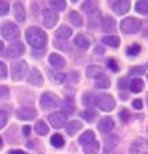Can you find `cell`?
<instances>
[{
	"label": "cell",
	"instance_id": "9f6ffc18",
	"mask_svg": "<svg viewBox=\"0 0 148 154\" xmlns=\"http://www.w3.org/2000/svg\"><path fill=\"white\" fill-rule=\"evenodd\" d=\"M113 152H111L110 153H108V154H118V153H117V152H114V153H113Z\"/></svg>",
	"mask_w": 148,
	"mask_h": 154
},
{
	"label": "cell",
	"instance_id": "11a10c76",
	"mask_svg": "<svg viewBox=\"0 0 148 154\" xmlns=\"http://www.w3.org/2000/svg\"><path fill=\"white\" fill-rule=\"evenodd\" d=\"M2 146H3V140H2V138L0 137V148L2 147Z\"/></svg>",
	"mask_w": 148,
	"mask_h": 154
},
{
	"label": "cell",
	"instance_id": "ee69618b",
	"mask_svg": "<svg viewBox=\"0 0 148 154\" xmlns=\"http://www.w3.org/2000/svg\"><path fill=\"white\" fill-rule=\"evenodd\" d=\"M10 97V88L8 86H0V99H8Z\"/></svg>",
	"mask_w": 148,
	"mask_h": 154
},
{
	"label": "cell",
	"instance_id": "60d3db41",
	"mask_svg": "<svg viewBox=\"0 0 148 154\" xmlns=\"http://www.w3.org/2000/svg\"><path fill=\"white\" fill-rule=\"evenodd\" d=\"M145 72H146V69L144 67H142V66H135V67H133V68H131L129 69L130 75H134V76H136V75H138V76L143 75L145 74Z\"/></svg>",
	"mask_w": 148,
	"mask_h": 154
},
{
	"label": "cell",
	"instance_id": "5b68a950",
	"mask_svg": "<svg viewBox=\"0 0 148 154\" xmlns=\"http://www.w3.org/2000/svg\"><path fill=\"white\" fill-rule=\"evenodd\" d=\"M142 28V22L134 17L124 18L120 23L121 31L125 34H135L138 33Z\"/></svg>",
	"mask_w": 148,
	"mask_h": 154
},
{
	"label": "cell",
	"instance_id": "44dd1931",
	"mask_svg": "<svg viewBox=\"0 0 148 154\" xmlns=\"http://www.w3.org/2000/svg\"><path fill=\"white\" fill-rule=\"evenodd\" d=\"M86 75L89 78L97 79L100 75H104V69L98 65H89L86 69Z\"/></svg>",
	"mask_w": 148,
	"mask_h": 154
},
{
	"label": "cell",
	"instance_id": "603a6c76",
	"mask_svg": "<svg viewBox=\"0 0 148 154\" xmlns=\"http://www.w3.org/2000/svg\"><path fill=\"white\" fill-rule=\"evenodd\" d=\"M101 42L109 47L117 49L120 45V38L117 35H106L101 38Z\"/></svg>",
	"mask_w": 148,
	"mask_h": 154
},
{
	"label": "cell",
	"instance_id": "ab89813d",
	"mask_svg": "<svg viewBox=\"0 0 148 154\" xmlns=\"http://www.w3.org/2000/svg\"><path fill=\"white\" fill-rule=\"evenodd\" d=\"M130 84H131V82H130V79L127 76L120 77V79L118 80V82H117V86L120 89H127L128 88H130Z\"/></svg>",
	"mask_w": 148,
	"mask_h": 154
},
{
	"label": "cell",
	"instance_id": "83f0119b",
	"mask_svg": "<svg viewBox=\"0 0 148 154\" xmlns=\"http://www.w3.org/2000/svg\"><path fill=\"white\" fill-rule=\"evenodd\" d=\"M61 105L63 106V112H65L66 115H71L75 111V101L70 96H68L65 99Z\"/></svg>",
	"mask_w": 148,
	"mask_h": 154
},
{
	"label": "cell",
	"instance_id": "d4e9b609",
	"mask_svg": "<svg viewBox=\"0 0 148 154\" xmlns=\"http://www.w3.org/2000/svg\"><path fill=\"white\" fill-rule=\"evenodd\" d=\"M98 115V112L93 108H89V109H87V110L82 111L80 112V116L84 120H86L88 123H93L95 119H97Z\"/></svg>",
	"mask_w": 148,
	"mask_h": 154
},
{
	"label": "cell",
	"instance_id": "bcb514c9",
	"mask_svg": "<svg viewBox=\"0 0 148 154\" xmlns=\"http://www.w3.org/2000/svg\"><path fill=\"white\" fill-rule=\"evenodd\" d=\"M119 117L123 122H127V119L129 118V112L127 111V108L123 107L120 109V112H119Z\"/></svg>",
	"mask_w": 148,
	"mask_h": 154
},
{
	"label": "cell",
	"instance_id": "9c48e42d",
	"mask_svg": "<svg viewBox=\"0 0 148 154\" xmlns=\"http://www.w3.org/2000/svg\"><path fill=\"white\" fill-rule=\"evenodd\" d=\"M59 21V15L57 11L52 10L43 11V26L46 29H53Z\"/></svg>",
	"mask_w": 148,
	"mask_h": 154
},
{
	"label": "cell",
	"instance_id": "3957f363",
	"mask_svg": "<svg viewBox=\"0 0 148 154\" xmlns=\"http://www.w3.org/2000/svg\"><path fill=\"white\" fill-rule=\"evenodd\" d=\"M62 104L61 99L52 92L43 93L40 98V106L42 110L55 109Z\"/></svg>",
	"mask_w": 148,
	"mask_h": 154
},
{
	"label": "cell",
	"instance_id": "681fc988",
	"mask_svg": "<svg viewBox=\"0 0 148 154\" xmlns=\"http://www.w3.org/2000/svg\"><path fill=\"white\" fill-rule=\"evenodd\" d=\"M70 80L72 82H78L80 80V74L76 72V71H73L70 73Z\"/></svg>",
	"mask_w": 148,
	"mask_h": 154
},
{
	"label": "cell",
	"instance_id": "f907efd6",
	"mask_svg": "<svg viewBox=\"0 0 148 154\" xmlns=\"http://www.w3.org/2000/svg\"><path fill=\"white\" fill-rule=\"evenodd\" d=\"M22 132H23V134L27 137L30 134V132H31V126L29 125H26V126H23V129H22Z\"/></svg>",
	"mask_w": 148,
	"mask_h": 154
},
{
	"label": "cell",
	"instance_id": "7dc6e473",
	"mask_svg": "<svg viewBox=\"0 0 148 154\" xmlns=\"http://www.w3.org/2000/svg\"><path fill=\"white\" fill-rule=\"evenodd\" d=\"M7 67L3 62L0 61V79H5L7 77Z\"/></svg>",
	"mask_w": 148,
	"mask_h": 154
},
{
	"label": "cell",
	"instance_id": "f6af8a7d",
	"mask_svg": "<svg viewBox=\"0 0 148 154\" xmlns=\"http://www.w3.org/2000/svg\"><path fill=\"white\" fill-rule=\"evenodd\" d=\"M7 114L4 110H0V130L3 129L7 123Z\"/></svg>",
	"mask_w": 148,
	"mask_h": 154
},
{
	"label": "cell",
	"instance_id": "4fadbf2b",
	"mask_svg": "<svg viewBox=\"0 0 148 154\" xmlns=\"http://www.w3.org/2000/svg\"><path fill=\"white\" fill-rule=\"evenodd\" d=\"M27 82L32 86H35L36 88H40L44 83V79L39 70L35 68H32V69L30 70V72L29 74Z\"/></svg>",
	"mask_w": 148,
	"mask_h": 154
},
{
	"label": "cell",
	"instance_id": "8fae6325",
	"mask_svg": "<svg viewBox=\"0 0 148 154\" xmlns=\"http://www.w3.org/2000/svg\"><path fill=\"white\" fill-rule=\"evenodd\" d=\"M25 51L24 45L20 42H16L10 44L6 49V56L8 58H17L23 56Z\"/></svg>",
	"mask_w": 148,
	"mask_h": 154
},
{
	"label": "cell",
	"instance_id": "e575fe53",
	"mask_svg": "<svg viewBox=\"0 0 148 154\" xmlns=\"http://www.w3.org/2000/svg\"><path fill=\"white\" fill-rule=\"evenodd\" d=\"M135 11L140 15H148V1L140 0L135 3Z\"/></svg>",
	"mask_w": 148,
	"mask_h": 154
},
{
	"label": "cell",
	"instance_id": "f1b7e54d",
	"mask_svg": "<svg viewBox=\"0 0 148 154\" xmlns=\"http://www.w3.org/2000/svg\"><path fill=\"white\" fill-rule=\"evenodd\" d=\"M95 80L94 86L96 88H109L111 86V80L106 75H102Z\"/></svg>",
	"mask_w": 148,
	"mask_h": 154
},
{
	"label": "cell",
	"instance_id": "277c9868",
	"mask_svg": "<svg viewBox=\"0 0 148 154\" xmlns=\"http://www.w3.org/2000/svg\"><path fill=\"white\" fill-rule=\"evenodd\" d=\"M28 71V63L24 60H17L11 63V75L13 82H19Z\"/></svg>",
	"mask_w": 148,
	"mask_h": 154
},
{
	"label": "cell",
	"instance_id": "f546056e",
	"mask_svg": "<svg viewBox=\"0 0 148 154\" xmlns=\"http://www.w3.org/2000/svg\"><path fill=\"white\" fill-rule=\"evenodd\" d=\"M100 142L98 140H94L93 142L86 145L83 147L84 154H98L100 152Z\"/></svg>",
	"mask_w": 148,
	"mask_h": 154
},
{
	"label": "cell",
	"instance_id": "8d00e7d4",
	"mask_svg": "<svg viewBox=\"0 0 148 154\" xmlns=\"http://www.w3.org/2000/svg\"><path fill=\"white\" fill-rule=\"evenodd\" d=\"M50 143L51 145L56 148H61L64 146V139L63 135L56 133L53 134L50 138Z\"/></svg>",
	"mask_w": 148,
	"mask_h": 154
},
{
	"label": "cell",
	"instance_id": "5bb4252c",
	"mask_svg": "<svg viewBox=\"0 0 148 154\" xmlns=\"http://www.w3.org/2000/svg\"><path fill=\"white\" fill-rule=\"evenodd\" d=\"M114 126H115V124H114L113 119L109 116H105L99 120L97 128L101 133L107 134L114 128Z\"/></svg>",
	"mask_w": 148,
	"mask_h": 154
},
{
	"label": "cell",
	"instance_id": "ffe728a7",
	"mask_svg": "<svg viewBox=\"0 0 148 154\" xmlns=\"http://www.w3.org/2000/svg\"><path fill=\"white\" fill-rule=\"evenodd\" d=\"M83 127V124L80 120H72L66 126V133L69 136H74Z\"/></svg>",
	"mask_w": 148,
	"mask_h": 154
},
{
	"label": "cell",
	"instance_id": "9a60e30c",
	"mask_svg": "<svg viewBox=\"0 0 148 154\" xmlns=\"http://www.w3.org/2000/svg\"><path fill=\"white\" fill-rule=\"evenodd\" d=\"M131 8L130 1H115L112 5V10L117 16H123L127 14Z\"/></svg>",
	"mask_w": 148,
	"mask_h": 154
},
{
	"label": "cell",
	"instance_id": "836d02e7",
	"mask_svg": "<svg viewBox=\"0 0 148 154\" xmlns=\"http://www.w3.org/2000/svg\"><path fill=\"white\" fill-rule=\"evenodd\" d=\"M144 87H145V84H144L143 80L140 78H135L131 82L130 89L134 94H139L144 89Z\"/></svg>",
	"mask_w": 148,
	"mask_h": 154
},
{
	"label": "cell",
	"instance_id": "7402d4cb",
	"mask_svg": "<svg viewBox=\"0 0 148 154\" xmlns=\"http://www.w3.org/2000/svg\"><path fill=\"white\" fill-rule=\"evenodd\" d=\"M72 33H73V31H72V29L70 27H69L67 25H61L56 30L55 35L57 39L63 40V39H67L69 36H71Z\"/></svg>",
	"mask_w": 148,
	"mask_h": 154
},
{
	"label": "cell",
	"instance_id": "484cf974",
	"mask_svg": "<svg viewBox=\"0 0 148 154\" xmlns=\"http://www.w3.org/2000/svg\"><path fill=\"white\" fill-rule=\"evenodd\" d=\"M75 44L82 49H88L90 47V42L88 38L83 34H77L74 39Z\"/></svg>",
	"mask_w": 148,
	"mask_h": 154
},
{
	"label": "cell",
	"instance_id": "7a4b0ae2",
	"mask_svg": "<svg viewBox=\"0 0 148 154\" xmlns=\"http://www.w3.org/2000/svg\"><path fill=\"white\" fill-rule=\"evenodd\" d=\"M0 34L5 40L11 42L19 37L20 30L13 22L5 21L0 25Z\"/></svg>",
	"mask_w": 148,
	"mask_h": 154
},
{
	"label": "cell",
	"instance_id": "ba28073f",
	"mask_svg": "<svg viewBox=\"0 0 148 154\" xmlns=\"http://www.w3.org/2000/svg\"><path fill=\"white\" fill-rule=\"evenodd\" d=\"M48 119L54 129H61L67 121V115L63 111H57L49 114Z\"/></svg>",
	"mask_w": 148,
	"mask_h": 154
},
{
	"label": "cell",
	"instance_id": "30bf717a",
	"mask_svg": "<svg viewBox=\"0 0 148 154\" xmlns=\"http://www.w3.org/2000/svg\"><path fill=\"white\" fill-rule=\"evenodd\" d=\"M120 137L117 134L107 135L103 142V154H108L118 146L120 144Z\"/></svg>",
	"mask_w": 148,
	"mask_h": 154
},
{
	"label": "cell",
	"instance_id": "2e32d148",
	"mask_svg": "<svg viewBox=\"0 0 148 154\" xmlns=\"http://www.w3.org/2000/svg\"><path fill=\"white\" fill-rule=\"evenodd\" d=\"M100 29L105 33H112L116 29V20L111 16H106L101 18Z\"/></svg>",
	"mask_w": 148,
	"mask_h": 154
},
{
	"label": "cell",
	"instance_id": "cb8c5ba5",
	"mask_svg": "<svg viewBox=\"0 0 148 154\" xmlns=\"http://www.w3.org/2000/svg\"><path fill=\"white\" fill-rule=\"evenodd\" d=\"M95 139V134L92 130H87L84 133H82L78 139V142L82 146H86L93 142Z\"/></svg>",
	"mask_w": 148,
	"mask_h": 154
},
{
	"label": "cell",
	"instance_id": "680465c9",
	"mask_svg": "<svg viewBox=\"0 0 148 154\" xmlns=\"http://www.w3.org/2000/svg\"><path fill=\"white\" fill-rule=\"evenodd\" d=\"M146 78H147V81H148V75H147V76H146Z\"/></svg>",
	"mask_w": 148,
	"mask_h": 154
},
{
	"label": "cell",
	"instance_id": "f5cc1de1",
	"mask_svg": "<svg viewBox=\"0 0 148 154\" xmlns=\"http://www.w3.org/2000/svg\"><path fill=\"white\" fill-rule=\"evenodd\" d=\"M146 22H147V23H146L147 25H146V28L145 29V30H144V34H143V35H144V36H145L146 38H147L148 39V19L146 20Z\"/></svg>",
	"mask_w": 148,
	"mask_h": 154
},
{
	"label": "cell",
	"instance_id": "6da1fadb",
	"mask_svg": "<svg viewBox=\"0 0 148 154\" xmlns=\"http://www.w3.org/2000/svg\"><path fill=\"white\" fill-rule=\"evenodd\" d=\"M25 38L29 44L35 49H43L48 42L46 32L37 26H31L27 29Z\"/></svg>",
	"mask_w": 148,
	"mask_h": 154
},
{
	"label": "cell",
	"instance_id": "4316f807",
	"mask_svg": "<svg viewBox=\"0 0 148 154\" xmlns=\"http://www.w3.org/2000/svg\"><path fill=\"white\" fill-rule=\"evenodd\" d=\"M68 18H69V20L71 23L76 28L82 27V24H83V20H82V16L76 11H69V13L68 14Z\"/></svg>",
	"mask_w": 148,
	"mask_h": 154
},
{
	"label": "cell",
	"instance_id": "f35d334b",
	"mask_svg": "<svg viewBox=\"0 0 148 154\" xmlns=\"http://www.w3.org/2000/svg\"><path fill=\"white\" fill-rule=\"evenodd\" d=\"M141 46L138 43H134L132 45H130L129 47H127V55L129 56H135L139 55V53L140 52Z\"/></svg>",
	"mask_w": 148,
	"mask_h": 154
},
{
	"label": "cell",
	"instance_id": "7bdbcfd3",
	"mask_svg": "<svg viewBox=\"0 0 148 154\" xmlns=\"http://www.w3.org/2000/svg\"><path fill=\"white\" fill-rule=\"evenodd\" d=\"M10 11V5L6 1H0V17L8 14Z\"/></svg>",
	"mask_w": 148,
	"mask_h": 154
},
{
	"label": "cell",
	"instance_id": "b9f144b4",
	"mask_svg": "<svg viewBox=\"0 0 148 154\" xmlns=\"http://www.w3.org/2000/svg\"><path fill=\"white\" fill-rule=\"evenodd\" d=\"M106 66L110 69L112 70L113 72L114 73H116V72H119L120 71V67H119V65L117 64L116 63V61L113 59V58H109V59H107L106 60Z\"/></svg>",
	"mask_w": 148,
	"mask_h": 154
},
{
	"label": "cell",
	"instance_id": "52a82bcc",
	"mask_svg": "<svg viewBox=\"0 0 148 154\" xmlns=\"http://www.w3.org/2000/svg\"><path fill=\"white\" fill-rule=\"evenodd\" d=\"M16 117L19 120L29 121L33 120L37 116L38 112L35 107L32 106H22L16 110L15 112Z\"/></svg>",
	"mask_w": 148,
	"mask_h": 154
},
{
	"label": "cell",
	"instance_id": "1f68e13d",
	"mask_svg": "<svg viewBox=\"0 0 148 154\" xmlns=\"http://www.w3.org/2000/svg\"><path fill=\"white\" fill-rule=\"evenodd\" d=\"M95 98L96 96H94L92 93H84L82 96V103L87 107H93L96 105Z\"/></svg>",
	"mask_w": 148,
	"mask_h": 154
},
{
	"label": "cell",
	"instance_id": "8992f818",
	"mask_svg": "<svg viewBox=\"0 0 148 154\" xmlns=\"http://www.w3.org/2000/svg\"><path fill=\"white\" fill-rule=\"evenodd\" d=\"M95 103L103 112H111L116 106V101L110 94L101 93L95 98Z\"/></svg>",
	"mask_w": 148,
	"mask_h": 154
},
{
	"label": "cell",
	"instance_id": "e0dca14e",
	"mask_svg": "<svg viewBox=\"0 0 148 154\" xmlns=\"http://www.w3.org/2000/svg\"><path fill=\"white\" fill-rule=\"evenodd\" d=\"M49 63L51 66H53L55 69H63L66 65L65 58L57 53H51L49 55Z\"/></svg>",
	"mask_w": 148,
	"mask_h": 154
},
{
	"label": "cell",
	"instance_id": "d6986e66",
	"mask_svg": "<svg viewBox=\"0 0 148 154\" xmlns=\"http://www.w3.org/2000/svg\"><path fill=\"white\" fill-rule=\"evenodd\" d=\"M100 17L101 14L99 9H96L95 11H94L88 15V28L93 29L97 28L99 24H100V21H101Z\"/></svg>",
	"mask_w": 148,
	"mask_h": 154
},
{
	"label": "cell",
	"instance_id": "d6a6232c",
	"mask_svg": "<svg viewBox=\"0 0 148 154\" xmlns=\"http://www.w3.org/2000/svg\"><path fill=\"white\" fill-rule=\"evenodd\" d=\"M35 133L39 135L44 136L49 132V126L46 124V122L42 119H38L35 124Z\"/></svg>",
	"mask_w": 148,
	"mask_h": 154
},
{
	"label": "cell",
	"instance_id": "6f0895ef",
	"mask_svg": "<svg viewBox=\"0 0 148 154\" xmlns=\"http://www.w3.org/2000/svg\"><path fill=\"white\" fill-rule=\"evenodd\" d=\"M144 154H148V152H145V153Z\"/></svg>",
	"mask_w": 148,
	"mask_h": 154
},
{
	"label": "cell",
	"instance_id": "74e56055",
	"mask_svg": "<svg viewBox=\"0 0 148 154\" xmlns=\"http://www.w3.org/2000/svg\"><path fill=\"white\" fill-rule=\"evenodd\" d=\"M49 5H51V7L53 8V11H63L67 7V3L66 1L63 0H53V1H49Z\"/></svg>",
	"mask_w": 148,
	"mask_h": 154
},
{
	"label": "cell",
	"instance_id": "db71d44e",
	"mask_svg": "<svg viewBox=\"0 0 148 154\" xmlns=\"http://www.w3.org/2000/svg\"><path fill=\"white\" fill-rule=\"evenodd\" d=\"M4 48H5V43H4L3 41H1V40H0V53L3 51Z\"/></svg>",
	"mask_w": 148,
	"mask_h": 154
},
{
	"label": "cell",
	"instance_id": "816d5d0a",
	"mask_svg": "<svg viewBox=\"0 0 148 154\" xmlns=\"http://www.w3.org/2000/svg\"><path fill=\"white\" fill-rule=\"evenodd\" d=\"M9 154H27L24 151L22 150H11L9 152Z\"/></svg>",
	"mask_w": 148,
	"mask_h": 154
},
{
	"label": "cell",
	"instance_id": "7c38bea8",
	"mask_svg": "<svg viewBox=\"0 0 148 154\" xmlns=\"http://www.w3.org/2000/svg\"><path fill=\"white\" fill-rule=\"evenodd\" d=\"M148 149V142L143 138H137L134 140L129 148L130 154H139Z\"/></svg>",
	"mask_w": 148,
	"mask_h": 154
},
{
	"label": "cell",
	"instance_id": "ac0fdd59",
	"mask_svg": "<svg viewBox=\"0 0 148 154\" xmlns=\"http://www.w3.org/2000/svg\"><path fill=\"white\" fill-rule=\"evenodd\" d=\"M14 17L16 20L18 22H24L26 19V11L25 8L20 2H15L13 5Z\"/></svg>",
	"mask_w": 148,
	"mask_h": 154
},
{
	"label": "cell",
	"instance_id": "d590c367",
	"mask_svg": "<svg viewBox=\"0 0 148 154\" xmlns=\"http://www.w3.org/2000/svg\"><path fill=\"white\" fill-rule=\"evenodd\" d=\"M81 9L84 13L89 15L94 11L98 9V6H97V3L95 1H85L82 5Z\"/></svg>",
	"mask_w": 148,
	"mask_h": 154
},
{
	"label": "cell",
	"instance_id": "4dcf8cb0",
	"mask_svg": "<svg viewBox=\"0 0 148 154\" xmlns=\"http://www.w3.org/2000/svg\"><path fill=\"white\" fill-rule=\"evenodd\" d=\"M49 78H50V81L54 84H63L67 80V75L64 73H61V72H58V73L50 72V73H49Z\"/></svg>",
	"mask_w": 148,
	"mask_h": 154
},
{
	"label": "cell",
	"instance_id": "c3c4849f",
	"mask_svg": "<svg viewBox=\"0 0 148 154\" xmlns=\"http://www.w3.org/2000/svg\"><path fill=\"white\" fill-rule=\"evenodd\" d=\"M132 106H134L135 109L140 110V109L143 108V102H142V100H141L140 99H136V100H133Z\"/></svg>",
	"mask_w": 148,
	"mask_h": 154
}]
</instances>
